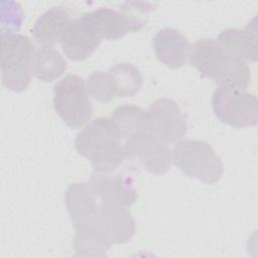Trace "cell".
Wrapping results in <instances>:
<instances>
[{
    "label": "cell",
    "mask_w": 258,
    "mask_h": 258,
    "mask_svg": "<svg viewBox=\"0 0 258 258\" xmlns=\"http://www.w3.org/2000/svg\"><path fill=\"white\" fill-rule=\"evenodd\" d=\"M189 61L203 77L220 87L244 91L251 81V72L245 60L227 51L216 39L203 38L189 50Z\"/></svg>",
    "instance_id": "1"
},
{
    "label": "cell",
    "mask_w": 258,
    "mask_h": 258,
    "mask_svg": "<svg viewBox=\"0 0 258 258\" xmlns=\"http://www.w3.org/2000/svg\"><path fill=\"white\" fill-rule=\"evenodd\" d=\"M75 147L80 155L91 161L98 173L114 171L127 158L111 118L100 117L90 122L77 135Z\"/></svg>",
    "instance_id": "2"
},
{
    "label": "cell",
    "mask_w": 258,
    "mask_h": 258,
    "mask_svg": "<svg viewBox=\"0 0 258 258\" xmlns=\"http://www.w3.org/2000/svg\"><path fill=\"white\" fill-rule=\"evenodd\" d=\"M173 163L187 176L204 183L218 182L224 173L222 159L212 145L203 140H180L172 151Z\"/></svg>",
    "instance_id": "3"
},
{
    "label": "cell",
    "mask_w": 258,
    "mask_h": 258,
    "mask_svg": "<svg viewBox=\"0 0 258 258\" xmlns=\"http://www.w3.org/2000/svg\"><path fill=\"white\" fill-rule=\"evenodd\" d=\"M33 53V45L27 36L1 32V77L4 87L13 92L27 89Z\"/></svg>",
    "instance_id": "4"
},
{
    "label": "cell",
    "mask_w": 258,
    "mask_h": 258,
    "mask_svg": "<svg viewBox=\"0 0 258 258\" xmlns=\"http://www.w3.org/2000/svg\"><path fill=\"white\" fill-rule=\"evenodd\" d=\"M53 107L63 123L73 129L81 128L88 122L92 117L93 108L84 79L71 74L55 84Z\"/></svg>",
    "instance_id": "5"
},
{
    "label": "cell",
    "mask_w": 258,
    "mask_h": 258,
    "mask_svg": "<svg viewBox=\"0 0 258 258\" xmlns=\"http://www.w3.org/2000/svg\"><path fill=\"white\" fill-rule=\"evenodd\" d=\"M215 115L235 128L255 126L258 121L257 97L231 87H219L212 96Z\"/></svg>",
    "instance_id": "6"
},
{
    "label": "cell",
    "mask_w": 258,
    "mask_h": 258,
    "mask_svg": "<svg viewBox=\"0 0 258 258\" xmlns=\"http://www.w3.org/2000/svg\"><path fill=\"white\" fill-rule=\"evenodd\" d=\"M146 116L149 133L166 145L180 141L186 134V118L171 99L161 98L153 102Z\"/></svg>",
    "instance_id": "7"
},
{
    "label": "cell",
    "mask_w": 258,
    "mask_h": 258,
    "mask_svg": "<svg viewBox=\"0 0 258 258\" xmlns=\"http://www.w3.org/2000/svg\"><path fill=\"white\" fill-rule=\"evenodd\" d=\"M102 39L91 12H87L69 23L60 43L63 53L70 59L79 61L89 57L99 47Z\"/></svg>",
    "instance_id": "8"
},
{
    "label": "cell",
    "mask_w": 258,
    "mask_h": 258,
    "mask_svg": "<svg viewBox=\"0 0 258 258\" xmlns=\"http://www.w3.org/2000/svg\"><path fill=\"white\" fill-rule=\"evenodd\" d=\"M110 118L117 128L126 157L132 158L137 143L149 133L146 112L135 105H123L116 108Z\"/></svg>",
    "instance_id": "9"
},
{
    "label": "cell",
    "mask_w": 258,
    "mask_h": 258,
    "mask_svg": "<svg viewBox=\"0 0 258 258\" xmlns=\"http://www.w3.org/2000/svg\"><path fill=\"white\" fill-rule=\"evenodd\" d=\"M97 198L106 205L117 207H130L137 201V191L129 177L119 174L95 173L90 181Z\"/></svg>",
    "instance_id": "10"
},
{
    "label": "cell",
    "mask_w": 258,
    "mask_h": 258,
    "mask_svg": "<svg viewBox=\"0 0 258 258\" xmlns=\"http://www.w3.org/2000/svg\"><path fill=\"white\" fill-rule=\"evenodd\" d=\"M152 42L157 59L170 69L181 68L189 55V41L177 29L165 27L158 30Z\"/></svg>",
    "instance_id": "11"
},
{
    "label": "cell",
    "mask_w": 258,
    "mask_h": 258,
    "mask_svg": "<svg viewBox=\"0 0 258 258\" xmlns=\"http://www.w3.org/2000/svg\"><path fill=\"white\" fill-rule=\"evenodd\" d=\"M98 214V222L111 244H125L129 242L136 232L135 221L125 207L103 204Z\"/></svg>",
    "instance_id": "12"
},
{
    "label": "cell",
    "mask_w": 258,
    "mask_h": 258,
    "mask_svg": "<svg viewBox=\"0 0 258 258\" xmlns=\"http://www.w3.org/2000/svg\"><path fill=\"white\" fill-rule=\"evenodd\" d=\"M217 41L227 51L243 60L256 61L258 57L257 17H253L243 29L227 28L222 30Z\"/></svg>",
    "instance_id": "13"
},
{
    "label": "cell",
    "mask_w": 258,
    "mask_h": 258,
    "mask_svg": "<svg viewBox=\"0 0 258 258\" xmlns=\"http://www.w3.org/2000/svg\"><path fill=\"white\" fill-rule=\"evenodd\" d=\"M134 156L145 170L156 175L166 173L172 161V153L168 146L150 133L137 143L132 153V157Z\"/></svg>",
    "instance_id": "14"
},
{
    "label": "cell",
    "mask_w": 258,
    "mask_h": 258,
    "mask_svg": "<svg viewBox=\"0 0 258 258\" xmlns=\"http://www.w3.org/2000/svg\"><path fill=\"white\" fill-rule=\"evenodd\" d=\"M71 21L70 14L64 8L60 6L51 7L37 18L31 29V33L38 43L44 47H51L60 41Z\"/></svg>",
    "instance_id": "15"
},
{
    "label": "cell",
    "mask_w": 258,
    "mask_h": 258,
    "mask_svg": "<svg viewBox=\"0 0 258 258\" xmlns=\"http://www.w3.org/2000/svg\"><path fill=\"white\" fill-rule=\"evenodd\" d=\"M67 70V61L61 54L52 47H42L32 56V75L45 83L59 78Z\"/></svg>",
    "instance_id": "16"
},
{
    "label": "cell",
    "mask_w": 258,
    "mask_h": 258,
    "mask_svg": "<svg viewBox=\"0 0 258 258\" xmlns=\"http://www.w3.org/2000/svg\"><path fill=\"white\" fill-rule=\"evenodd\" d=\"M108 73L112 77L116 96L118 97H133L143 86V77L140 71L132 63H117L111 67Z\"/></svg>",
    "instance_id": "17"
},
{
    "label": "cell",
    "mask_w": 258,
    "mask_h": 258,
    "mask_svg": "<svg viewBox=\"0 0 258 258\" xmlns=\"http://www.w3.org/2000/svg\"><path fill=\"white\" fill-rule=\"evenodd\" d=\"M91 15L103 38L107 40L120 39L130 32L129 24L120 11L101 7L91 11Z\"/></svg>",
    "instance_id": "18"
},
{
    "label": "cell",
    "mask_w": 258,
    "mask_h": 258,
    "mask_svg": "<svg viewBox=\"0 0 258 258\" xmlns=\"http://www.w3.org/2000/svg\"><path fill=\"white\" fill-rule=\"evenodd\" d=\"M87 92L96 101L109 103L116 96L111 75L101 71L92 73L87 80Z\"/></svg>",
    "instance_id": "19"
},
{
    "label": "cell",
    "mask_w": 258,
    "mask_h": 258,
    "mask_svg": "<svg viewBox=\"0 0 258 258\" xmlns=\"http://www.w3.org/2000/svg\"><path fill=\"white\" fill-rule=\"evenodd\" d=\"M155 6L156 4L150 2L127 1L123 3L119 11L126 18L130 27V32H134L142 29L146 25L148 15L155 10Z\"/></svg>",
    "instance_id": "20"
}]
</instances>
